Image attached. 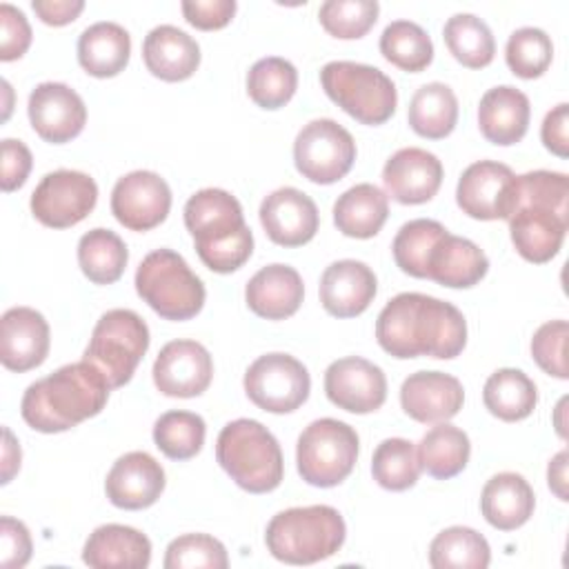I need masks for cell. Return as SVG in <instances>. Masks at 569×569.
I'll use <instances>...</instances> for the list:
<instances>
[{
  "label": "cell",
  "mask_w": 569,
  "mask_h": 569,
  "mask_svg": "<svg viewBox=\"0 0 569 569\" xmlns=\"http://www.w3.org/2000/svg\"><path fill=\"white\" fill-rule=\"evenodd\" d=\"M376 340L393 358L429 356L451 360L467 345L462 311L440 298L405 291L393 296L376 320Z\"/></svg>",
  "instance_id": "1"
},
{
  "label": "cell",
  "mask_w": 569,
  "mask_h": 569,
  "mask_svg": "<svg viewBox=\"0 0 569 569\" xmlns=\"http://www.w3.org/2000/svg\"><path fill=\"white\" fill-rule=\"evenodd\" d=\"M109 391L104 376L91 362L80 360L31 382L22 396L20 413L31 429L60 433L98 416Z\"/></svg>",
  "instance_id": "2"
},
{
  "label": "cell",
  "mask_w": 569,
  "mask_h": 569,
  "mask_svg": "<svg viewBox=\"0 0 569 569\" xmlns=\"http://www.w3.org/2000/svg\"><path fill=\"white\" fill-rule=\"evenodd\" d=\"M184 227L200 260L216 273H231L251 258L253 233L242 204L224 189L196 191L184 204Z\"/></svg>",
  "instance_id": "3"
},
{
  "label": "cell",
  "mask_w": 569,
  "mask_h": 569,
  "mask_svg": "<svg viewBox=\"0 0 569 569\" xmlns=\"http://www.w3.org/2000/svg\"><path fill=\"white\" fill-rule=\"evenodd\" d=\"M347 536L345 520L329 505L278 511L264 531L269 553L287 565H313L333 556Z\"/></svg>",
  "instance_id": "4"
},
{
  "label": "cell",
  "mask_w": 569,
  "mask_h": 569,
  "mask_svg": "<svg viewBox=\"0 0 569 569\" xmlns=\"http://www.w3.org/2000/svg\"><path fill=\"white\" fill-rule=\"evenodd\" d=\"M216 460L249 493H269L284 476L282 449L276 436L251 418H238L222 427L216 440Z\"/></svg>",
  "instance_id": "5"
},
{
  "label": "cell",
  "mask_w": 569,
  "mask_h": 569,
  "mask_svg": "<svg viewBox=\"0 0 569 569\" xmlns=\"http://www.w3.org/2000/svg\"><path fill=\"white\" fill-rule=\"evenodd\" d=\"M138 296L164 320H189L204 307V284L173 249H156L142 258L133 278Z\"/></svg>",
  "instance_id": "6"
},
{
  "label": "cell",
  "mask_w": 569,
  "mask_h": 569,
  "mask_svg": "<svg viewBox=\"0 0 569 569\" xmlns=\"http://www.w3.org/2000/svg\"><path fill=\"white\" fill-rule=\"evenodd\" d=\"M320 84L325 93L353 120L362 124L387 122L398 104L393 80L378 67L333 60L320 69Z\"/></svg>",
  "instance_id": "7"
},
{
  "label": "cell",
  "mask_w": 569,
  "mask_h": 569,
  "mask_svg": "<svg viewBox=\"0 0 569 569\" xmlns=\"http://www.w3.org/2000/svg\"><path fill=\"white\" fill-rule=\"evenodd\" d=\"M149 327L131 309H109L91 331L82 360L91 362L111 389L127 385L149 349Z\"/></svg>",
  "instance_id": "8"
},
{
  "label": "cell",
  "mask_w": 569,
  "mask_h": 569,
  "mask_svg": "<svg viewBox=\"0 0 569 569\" xmlns=\"http://www.w3.org/2000/svg\"><path fill=\"white\" fill-rule=\"evenodd\" d=\"M358 449L360 440L351 425L336 418L313 420L298 436V473L311 487H336L353 471Z\"/></svg>",
  "instance_id": "9"
},
{
  "label": "cell",
  "mask_w": 569,
  "mask_h": 569,
  "mask_svg": "<svg viewBox=\"0 0 569 569\" xmlns=\"http://www.w3.org/2000/svg\"><path fill=\"white\" fill-rule=\"evenodd\" d=\"M356 160L353 136L331 118L307 122L293 140V162L302 178L333 184L345 178Z\"/></svg>",
  "instance_id": "10"
},
{
  "label": "cell",
  "mask_w": 569,
  "mask_h": 569,
  "mask_svg": "<svg viewBox=\"0 0 569 569\" xmlns=\"http://www.w3.org/2000/svg\"><path fill=\"white\" fill-rule=\"evenodd\" d=\"M247 398L269 413H291L302 407L311 391L307 367L289 353H264L244 371Z\"/></svg>",
  "instance_id": "11"
},
{
  "label": "cell",
  "mask_w": 569,
  "mask_h": 569,
  "mask_svg": "<svg viewBox=\"0 0 569 569\" xmlns=\"http://www.w3.org/2000/svg\"><path fill=\"white\" fill-rule=\"evenodd\" d=\"M98 202V184L89 173L58 169L47 173L31 193V213L51 229L82 222Z\"/></svg>",
  "instance_id": "12"
},
{
  "label": "cell",
  "mask_w": 569,
  "mask_h": 569,
  "mask_svg": "<svg viewBox=\"0 0 569 569\" xmlns=\"http://www.w3.org/2000/svg\"><path fill=\"white\" fill-rule=\"evenodd\" d=\"M456 202L469 218L507 220L516 207V173L502 162L478 160L462 171Z\"/></svg>",
  "instance_id": "13"
},
{
  "label": "cell",
  "mask_w": 569,
  "mask_h": 569,
  "mask_svg": "<svg viewBox=\"0 0 569 569\" xmlns=\"http://www.w3.org/2000/svg\"><path fill=\"white\" fill-rule=\"evenodd\" d=\"M171 209V189L156 171L138 169L113 184L111 213L131 231H149L164 222Z\"/></svg>",
  "instance_id": "14"
},
{
  "label": "cell",
  "mask_w": 569,
  "mask_h": 569,
  "mask_svg": "<svg viewBox=\"0 0 569 569\" xmlns=\"http://www.w3.org/2000/svg\"><path fill=\"white\" fill-rule=\"evenodd\" d=\"M509 220V236L516 251L533 264L549 262L562 247L569 216L547 202L518 198Z\"/></svg>",
  "instance_id": "15"
},
{
  "label": "cell",
  "mask_w": 569,
  "mask_h": 569,
  "mask_svg": "<svg viewBox=\"0 0 569 569\" xmlns=\"http://www.w3.org/2000/svg\"><path fill=\"white\" fill-rule=\"evenodd\" d=\"M327 398L349 413H371L385 405V371L367 358L347 356L333 360L325 371Z\"/></svg>",
  "instance_id": "16"
},
{
  "label": "cell",
  "mask_w": 569,
  "mask_h": 569,
  "mask_svg": "<svg viewBox=\"0 0 569 569\" xmlns=\"http://www.w3.org/2000/svg\"><path fill=\"white\" fill-rule=\"evenodd\" d=\"M27 113L33 131L51 144L73 140L87 122L84 100L64 82H40L29 93Z\"/></svg>",
  "instance_id": "17"
},
{
  "label": "cell",
  "mask_w": 569,
  "mask_h": 569,
  "mask_svg": "<svg viewBox=\"0 0 569 569\" xmlns=\"http://www.w3.org/2000/svg\"><path fill=\"white\" fill-rule=\"evenodd\" d=\"M153 385L169 398H196L213 378V360L196 340L167 342L153 362Z\"/></svg>",
  "instance_id": "18"
},
{
  "label": "cell",
  "mask_w": 569,
  "mask_h": 569,
  "mask_svg": "<svg viewBox=\"0 0 569 569\" xmlns=\"http://www.w3.org/2000/svg\"><path fill=\"white\" fill-rule=\"evenodd\" d=\"M260 224L271 242L280 247L307 244L320 224L316 202L296 187L271 191L260 204Z\"/></svg>",
  "instance_id": "19"
},
{
  "label": "cell",
  "mask_w": 569,
  "mask_h": 569,
  "mask_svg": "<svg viewBox=\"0 0 569 569\" xmlns=\"http://www.w3.org/2000/svg\"><path fill=\"white\" fill-rule=\"evenodd\" d=\"M164 469L147 451H129L120 456L107 473L104 491L118 509H147L164 491Z\"/></svg>",
  "instance_id": "20"
},
{
  "label": "cell",
  "mask_w": 569,
  "mask_h": 569,
  "mask_svg": "<svg viewBox=\"0 0 569 569\" xmlns=\"http://www.w3.org/2000/svg\"><path fill=\"white\" fill-rule=\"evenodd\" d=\"M442 162L436 153L420 147L398 149L382 167L387 196L400 204L429 202L442 184Z\"/></svg>",
  "instance_id": "21"
},
{
  "label": "cell",
  "mask_w": 569,
  "mask_h": 569,
  "mask_svg": "<svg viewBox=\"0 0 569 569\" xmlns=\"http://www.w3.org/2000/svg\"><path fill=\"white\" fill-rule=\"evenodd\" d=\"M49 322L31 307H11L0 318V362L24 373L40 367L49 353Z\"/></svg>",
  "instance_id": "22"
},
{
  "label": "cell",
  "mask_w": 569,
  "mask_h": 569,
  "mask_svg": "<svg viewBox=\"0 0 569 569\" xmlns=\"http://www.w3.org/2000/svg\"><path fill=\"white\" fill-rule=\"evenodd\" d=\"M465 402L462 382L445 371H416L400 387L402 411L422 425L451 420Z\"/></svg>",
  "instance_id": "23"
},
{
  "label": "cell",
  "mask_w": 569,
  "mask_h": 569,
  "mask_svg": "<svg viewBox=\"0 0 569 569\" xmlns=\"http://www.w3.org/2000/svg\"><path fill=\"white\" fill-rule=\"evenodd\" d=\"M378 280L369 264L360 260H336L320 276V302L336 318L360 316L376 298Z\"/></svg>",
  "instance_id": "24"
},
{
  "label": "cell",
  "mask_w": 569,
  "mask_h": 569,
  "mask_svg": "<svg viewBox=\"0 0 569 569\" xmlns=\"http://www.w3.org/2000/svg\"><path fill=\"white\" fill-rule=\"evenodd\" d=\"M305 298V284L300 273L289 264H267L256 271L247 287V307L264 320H284L293 316Z\"/></svg>",
  "instance_id": "25"
},
{
  "label": "cell",
  "mask_w": 569,
  "mask_h": 569,
  "mask_svg": "<svg viewBox=\"0 0 569 569\" xmlns=\"http://www.w3.org/2000/svg\"><path fill=\"white\" fill-rule=\"evenodd\" d=\"M82 562L93 569H144L151 562V540L129 525H100L84 542Z\"/></svg>",
  "instance_id": "26"
},
{
  "label": "cell",
  "mask_w": 569,
  "mask_h": 569,
  "mask_svg": "<svg viewBox=\"0 0 569 569\" xmlns=\"http://www.w3.org/2000/svg\"><path fill=\"white\" fill-rule=\"evenodd\" d=\"M487 271L489 258L485 251L473 240L449 231H445L427 258V278L449 289H469L478 284Z\"/></svg>",
  "instance_id": "27"
},
{
  "label": "cell",
  "mask_w": 569,
  "mask_h": 569,
  "mask_svg": "<svg viewBox=\"0 0 569 569\" xmlns=\"http://www.w3.org/2000/svg\"><path fill=\"white\" fill-rule=\"evenodd\" d=\"M529 98L511 84L491 87L480 98L478 127L480 133L493 144L509 147L520 142L529 129Z\"/></svg>",
  "instance_id": "28"
},
{
  "label": "cell",
  "mask_w": 569,
  "mask_h": 569,
  "mask_svg": "<svg viewBox=\"0 0 569 569\" xmlns=\"http://www.w3.org/2000/svg\"><path fill=\"white\" fill-rule=\"evenodd\" d=\"M142 60L156 78L180 82L196 73L200 64V44L173 24H158L144 36Z\"/></svg>",
  "instance_id": "29"
},
{
  "label": "cell",
  "mask_w": 569,
  "mask_h": 569,
  "mask_svg": "<svg viewBox=\"0 0 569 569\" xmlns=\"http://www.w3.org/2000/svg\"><path fill=\"white\" fill-rule=\"evenodd\" d=\"M533 507L536 496L531 485L513 471L491 476L480 493V511L485 520L500 531L522 527L531 518Z\"/></svg>",
  "instance_id": "30"
},
{
  "label": "cell",
  "mask_w": 569,
  "mask_h": 569,
  "mask_svg": "<svg viewBox=\"0 0 569 569\" xmlns=\"http://www.w3.org/2000/svg\"><path fill=\"white\" fill-rule=\"evenodd\" d=\"M131 56V36L118 22H93L78 38V62L93 78H113Z\"/></svg>",
  "instance_id": "31"
},
{
  "label": "cell",
  "mask_w": 569,
  "mask_h": 569,
  "mask_svg": "<svg viewBox=\"0 0 569 569\" xmlns=\"http://www.w3.org/2000/svg\"><path fill=\"white\" fill-rule=\"evenodd\" d=\"M389 196L376 184L360 182L338 196L333 204V224L340 233L358 240L373 238L389 216Z\"/></svg>",
  "instance_id": "32"
},
{
  "label": "cell",
  "mask_w": 569,
  "mask_h": 569,
  "mask_svg": "<svg viewBox=\"0 0 569 569\" xmlns=\"http://www.w3.org/2000/svg\"><path fill=\"white\" fill-rule=\"evenodd\" d=\"M482 402L491 416L505 422H518L536 409L538 389L525 371L502 367L487 378L482 387Z\"/></svg>",
  "instance_id": "33"
},
{
  "label": "cell",
  "mask_w": 569,
  "mask_h": 569,
  "mask_svg": "<svg viewBox=\"0 0 569 569\" xmlns=\"http://www.w3.org/2000/svg\"><path fill=\"white\" fill-rule=\"evenodd\" d=\"M416 453L422 471L438 480H449L467 467L471 456V442L460 427L438 422L420 438Z\"/></svg>",
  "instance_id": "34"
},
{
  "label": "cell",
  "mask_w": 569,
  "mask_h": 569,
  "mask_svg": "<svg viewBox=\"0 0 569 569\" xmlns=\"http://www.w3.org/2000/svg\"><path fill=\"white\" fill-rule=\"evenodd\" d=\"M409 127L429 140L447 138L458 122V98L445 82H427L411 96Z\"/></svg>",
  "instance_id": "35"
},
{
  "label": "cell",
  "mask_w": 569,
  "mask_h": 569,
  "mask_svg": "<svg viewBox=\"0 0 569 569\" xmlns=\"http://www.w3.org/2000/svg\"><path fill=\"white\" fill-rule=\"evenodd\" d=\"M127 262V244L111 229L96 227L78 240V264L93 284H111L120 280Z\"/></svg>",
  "instance_id": "36"
},
{
  "label": "cell",
  "mask_w": 569,
  "mask_h": 569,
  "mask_svg": "<svg viewBox=\"0 0 569 569\" xmlns=\"http://www.w3.org/2000/svg\"><path fill=\"white\" fill-rule=\"evenodd\" d=\"M489 562V542L471 527H447L429 545V565L433 569H485Z\"/></svg>",
  "instance_id": "37"
},
{
  "label": "cell",
  "mask_w": 569,
  "mask_h": 569,
  "mask_svg": "<svg viewBox=\"0 0 569 569\" xmlns=\"http://www.w3.org/2000/svg\"><path fill=\"white\" fill-rule=\"evenodd\" d=\"M442 38L449 53L462 67L482 69L496 56V40L489 24L473 13H453L442 27Z\"/></svg>",
  "instance_id": "38"
},
{
  "label": "cell",
  "mask_w": 569,
  "mask_h": 569,
  "mask_svg": "<svg viewBox=\"0 0 569 569\" xmlns=\"http://www.w3.org/2000/svg\"><path fill=\"white\" fill-rule=\"evenodd\" d=\"M380 53L398 69L418 73L431 64L433 42L418 22L393 20L380 33Z\"/></svg>",
  "instance_id": "39"
},
{
  "label": "cell",
  "mask_w": 569,
  "mask_h": 569,
  "mask_svg": "<svg viewBox=\"0 0 569 569\" xmlns=\"http://www.w3.org/2000/svg\"><path fill=\"white\" fill-rule=\"evenodd\" d=\"M296 89L298 71L289 60L280 56L256 60L247 73V93L262 109L284 107L293 98Z\"/></svg>",
  "instance_id": "40"
},
{
  "label": "cell",
  "mask_w": 569,
  "mask_h": 569,
  "mask_svg": "<svg viewBox=\"0 0 569 569\" xmlns=\"http://www.w3.org/2000/svg\"><path fill=\"white\" fill-rule=\"evenodd\" d=\"M420 471L416 445L407 438H387L373 451L371 476L382 489L405 491L418 482Z\"/></svg>",
  "instance_id": "41"
},
{
  "label": "cell",
  "mask_w": 569,
  "mask_h": 569,
  "mask_svg": "<svg viewBox=\"0 0 569 569\" xmlns=\"http://www.w3.org/2000/svg\"><path fill=\"white\" fill-rule=\"evenodd\" d=\"M204 436L207 425L193 411H167L153 425V442L171 460L193 458L202 449Z\"/></svg>",
  "instance_id": "42"
},
{
  "label": "cell",
  "mask_w": 569,
  "mask_h": 569,
  "mask_svg": "<svg viewBox=\"0 0 569 569\" xmlns=\"http://www.w3.org/2000/svg\"><path fill=\"white\" fill-rule=\"evenodd\" d=\"M445 231L447 229L438 220L429 218L405 222L391 242V253L400 271L413 278H427V258Z\"/></svg>",
  "instance_id": "43"
},
{
  "label": "cell",
  "mask_w": 569,
  "mask_h": 569,
  "mask_svg": "<svg viewBox=\"0 0 569 569\" xmlns=\"http://www.w3.org/2000/svg\"><path fill=\"white\" fill-rule=\"evenodd\" d=\"M505 60L518 78H540L553 60V42L547 31L538 27H520L507 40Z\"/></svg>",
  "instance_id": "44"
},
{
  "label": "cell",
  "mask_w": 569,
  "mask_h": 569,
  "mask_svg": "<svg viewBox=\"0 0 569 569\" xmlns=\"http://www.w3.org/2000/svg\"><path fill=\"white\" fill-rule=\"evenodd\" d=\"M378 13L380 4L376 0H327L320 4L318 18L329 36L356 40L376 24Z\"/></svg>",
  "instance_id": "45"
},
{
  "label": "cell",
  "mask_w": 569,
  "mask_h": 569,
  "mask_svg": "<svg viewBox=\"0 0 569 569\" xmlns=\"http://www.w3.org/2000/svg\"><path fill=\"white\" fill-rule=\"evenodd\" d=\"M164 569H227L229 556L224 545L209 533H182L164 551Z\"/></svg>",
  "instance_id": "46"
},
{
  "label": "cell",
  "mask_w": 569,
  "mask_h": 569,
  "mask_svg": "<svg viewBox=\"0 0 569 569\" xmlns=\"http://www.w3.org/2000/svg\"><path fill=\"white\" fill-rule=\"evenodd\" d=\"M569 336L567 320H549L540 325L531 338V356L536 365L560 380L569 378L567 371V358H565V345Z\"/></svg>",
  "instance_id": "47"
},
{
  "label": "cell",
  "mask_w": 569,
  "mask_h": 569,
  "mask_svg": "<svg viewBox=\"0 0 569 569\" xmlns=\"http://www.w3.org/2000/svg\"><path fill=\"white\" fill-rule=\"evenodd\" d=\"M31 44V27L27 16L9 4H0V60L11 62L27 53Z\"/></svg>",
  "instance_id": "48"
},
{
  "label": "cell",
  "mask_w": 569,
  "mask_h": 569,
  "mask_svg": "<svg viewBox=\"0 0 569 569\" xmlns=\"http://www.w3.org/2000/svg\"><path fill=\"white\" fill-rule=\"evenodd\" d=\"M31 536L24 522L2 516L0 518V565L4 569H20L31 558Z\"/></svg>",
  "instance_id": "49"
},
{
  "label": "cell",
  "mask_w": 569,
  "mask_h": 569,
  "mask_svg": "<svg viewBox=\"0 0 569 569\" xmlns=\"http://www.w3.org/2000/svg\"><path fill=\"white\" fill-rule=\"evenodd\" d=\"M184 20L202 31L222 29L231 22L238 4L236 0H184L180 4Z\"/></svg>",
  "instance_id": "50"
},
{
  "label": "cell",
  "mask_w": 569,
  "mask_h": 569,
  "mask_svg": "<svg viewBox=\"0 0 569 569\" xmlns=\"http://www.w3.org/2000/svg\"><path fill=\"white\" fill-rule=\"evenodd\" d=\"M2 160H0V184L2 191H16L27 182V176L31 171L33 158L29 147L22 140H13V138H4L2 140Z\"/></svg>",
  "instance_id": "51"
},
{
  "label": "cell",
  "mask_w": 569,
  "mask_h": 569,
  "mask_svg": "<svg viewBox=\"0 0 569 569\" xmlns=\"http://www.w3.org/2000/svg\"><path fill=\"white\" fill-rule=\"evenodd\" d=\"M569 104L560 102L551 111H547L542 127H540V138L545 149H549L558 158L569 156Z\"/></svg>",
  "instance_id": "52"
},
{
  "label": "cell",
  "mask_w": 569,
  "mask_h": 569,
  "mask_svg": "<svg viewBox=\"0 0 569 569\" xmlns=\"http://www.w3.org/2000/svg\"><path fill=\"white\" fill-rule=\"evenodd\" d=\"M31 7L44 24L62 27L73 22L82 13L84 2L82 0H33Z\"/></svg>",
  "instance_id": "53"
},
{
  "label": "cell",
  "mask_w": 569,
  "mask_h": 569,
  "mask_svg": "<svg viewBox=\"0 0 569 569\" xmlns=\"http://www.w3.org/2000/svg\"><path fill=\"white\" fill-rule=\"evenodd\" d=\"M567 449L558 451L551 460H549V467H547V482H549V489L560 498V500H567Z\"/></svg>",
  "instance_id": "54"
},
{
  "label": "cell",
  "mask_w": 569,
  "mask_h": 569,
  "mask_svg": "<svg viewBox=\"0 0 569 569\" xmlns=\"http://www.w3.org/2000/svg\"><path fill=\"white\" fill-rule=\"evenodd\" d=\"M4 433V447H2V485L11 482L13 473L20 469V445L18 440L13 438L11 429L4 427L2 429Z\"/></svg>",
  "instance_id": "55"
},
{
  "label": "cell",
  "mask_w": 569,
  "mask_h": 569,
  "mask_svg": "<svg viewBox=\"0 0 569 569\" xmlns=\"http://www.w3.org/2000/svg\"><path fill=\"white\" fill-rule=\"evenodd\" d=\"M565 405H567V398H562V400L558 402V407H556V418H553V422H556V431H558V436H560V438H567V431H565V418H562V413H565Z\"/></svg>",
  "instance_id": "56"
}]
</instances>
